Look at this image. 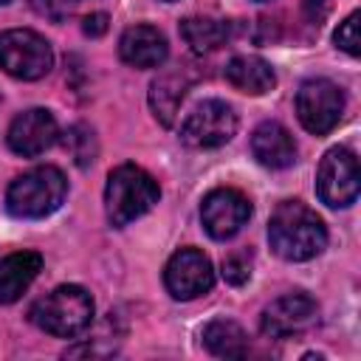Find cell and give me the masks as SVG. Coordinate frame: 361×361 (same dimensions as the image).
<instances>
[{"instance_id": "9a60e30c", "label": "cell", "mask_w": 361, "mask_h": 361, "mask_svg": "<svg viewBox=\"0 0 361 361\" xmlns=\"http://www.w3.org/2000/svg\"><path fill=\"white\" fill-rule=\"evenodd\" d=\"M42 268V257L37 251H14L0 259V305L17 302L28 285L37 279Z\"/></svg>"}, {"instance_id": "ba28073f", "label": "cell", "mask_w": 361, "mask_h": 361, "mask_svg": "<svg viewBox=\"0 0 361 361\" xmlns=\"http://www.w3.org/2000/svg\"><path fill=\"white\" fill-rule=\"evenodd\" d=\"M344 113V93L330 79H307L296 90V116L313 135H327Z\"/></svg>"}, {"instance_id": "30bf717a", "label": "cell", "mask_w": 361, "mask_h": 361, "mask_svg": "<svg viewBox=\"0 0 361 361\" xmlns=\"http://www.w3.org/2000/svg\"><path fill=\"white\" fill-rule=\"evenodd\" d=\"M251 217V203L240 189H212L200 203V220L212 240H231Z\"/></svg>"}, {"instance_id": "7402d4cb", "label": "cell", "mask_w": 361, "mask_h": 361, "mask_svg": "<svg viewBox=\"0 0 361 361\" xmlns=\"http://www.w3.org/2000/svg\"><path fill=\"white\" fill-rule=\"evenodd\" d=\"M333 39H336V45H338L341 51H347L350 56H358V51H361V39H358V11L347 14V17L338 23Z\"/></svg>"}, {"instance_id": "603a6c76", "label": "cell", "mask_w": 361, "mask_h": 361, "mask_svg": "<svg viewBox=\"0 0 361 361\" xmlns=\"http://www.w3.org/2000/svg\"><path fill=\"white\" fill-rule=\"evenodd\" d=\"M82 0H34V8L51 20H62L65 14H71Z\"/></svg>"}, {"instance_id": "7c38bea8", "label": "cell", "mask_w": 361, "mask_h": 361, "mask_svg": "<svg viewBox=\"0 0 361 361\" xmlns=\"http://www.w3.org/2000/svg\"><path fill=\"white\" fill-rule=\"evenodd\" d=\"M56 135H59V130H56L54 113L45 107H31V110H23L20 116H14V121L8 124L6 141L17 155L34 158V155L45 152L56 141Z\"/></svg>"}, {"instance_id": "2e32d148", "label": "cell", "mask_w": 361, "mask_h": 361, "mask_svg": "<svg viewBox=\"0 0 361 361\" xmlns=\"http://www.w3.org/2000/svg\"><path fill=\"white\" fill-rule=\"evenodd\" d=\"M223 73H226V82L234 90L248 93V96H262V93L274 90V85H276L274 68L262 56H251V54L231 56Z\"/></svg>"}, {"instance_id": "44dd1931", "label": "cell", "mask_w": 361, "mask_h": 361, "mask_svg": "<svg viewBox=\"0 0 361 361\" xmlns=\"http://www.w3.org/2000/svg\"><path fill=\"white\" fill-rule=\"evenodd\" d=\"M223 279L228 285H245L251 279V251H231L223 257Z\"/></svg>"}, {"instance_id": "6da1fadb", "label": "cell", "mask_w": 361, "mask_h": 361, "mask_svg": "<svg viewBox=\"0 0 361 361\" xmlns=\"http://www.w3.org/2000/svg\"><path fill=\"white\" fill-rule=\"evenodd\" d=\"M268 243L276 257L288 262H305L324 251L327 228L322 217L302 200H282L268 220Z\"/></svg>"}, {"instance_id": "d6986e66", "label": "cell", "mask_w": 361, "mask_h": 361, "mask_svg": "<svg viewBox=\"0 0 361 361\" xmlns=\"http://www.w3.org/2000/svg\"><path fill=\"white\" fill-rule=\"evenodd\" d=\"M180 37L195 54H209L231 37V23L212 17H186L180 20Z\"/></svg>"}, {"instance_id": "8992f818", "label": "cell", "mask_w": 361, "mask_h": 361, "mask_svg": "<svg viewBox=\"0 0 361 361\" xmlns=\"http://www.w3.org/2000/svg\"><path fill=\"white\" fill-rule=\"evenodd\" d=\"M234 133H237V113L231 104L220 99L200 102L180 124V141L195 149L223 147L234 138Z\"/></svg>"}, {"instance_id": "7a4b0ae2", "label": "cell", "mask_w": 361, "mask_h": 361, "mask_svg": "<svg viewBox=\"0 0 361 361\" xmlns=\"http://www.w3.org/2000/svg\"><path fill=\"white\" fill-rule=\"evenodd\" d=\"M161 197L158 180L135 166V164H121L107 175V186H104V212L110 226L121 228L133 220H138L141 214H147Z\"/></svg>"}, {"instance_id": "9c48e42d", "label": "cell", "mask_w": 361, "mask_h": 361, "mask_svg": "<svg viewBox=\"0 0 361 361\" xmlns=\"http://www.w3.org/2000/svg\"><path fill=\"white\" fill-rule=\"evenodd\" d=\"M164 285L180 302H189V299H197V296L209 293L212 285H214L212 259L197 248L175 251L169 257L166 268H164Z\"/></svg>"}, {"instance_id": "e0dca14e", "label": "cell", "mask_w": 361, "mask_h": 361, "mask_svg": "<svg viewBox=\"0 0 361 361\" xmlns=\"http://www.w3.org/2000/svg\"><path fill=\"white\" fill-rule=\"evenodd\" d=\"M192 87V76L186 68H175V71H166L161 73L152 85H149V107L155 113V118L169 127L178 116V107L186 96V90Z\"/></svg>"}, {"instance_id": "4fadbf2b", "label": "cell", "mask_w": 361, "mask_h": 361, "mask_svg": "<svg viewBox=\"0 0 361 361\" xmlns=\"http://www.w3.org/2000/svg\"><path fill=\"white\" fill-rule=\"evenodd\" d=\"M118 56L133 68H158L169 56V45L155 25H130L118 39Z\"/></svg>"}, {"instance_id": "277c9868", "label": "cell", "mask_w": 361, "mask_h": 361, "mask_svg": "<svg viewBox=\"0 0 361 361\" xmlns=\"http://www.w3.org/2000/svg\"><path fill=\"white\" fill-rule=\"evenodd\" d=\"M31 322L59 338H73L93 322V299L79 285H59L31 307Z\"/></svg>"}, {"instance_id": "ac0fdd59", "label": "cell", "mask_w": 361, "mask_h": 361, "mask_svg": "<svg viewBox=\"0 0 361 361\" xmlns=\"http://www.w3.org/2000/svg\"><path fill=\"white\" fill-rule=\"evenodd\" d=\"M203 344L220 358H243L248 353L245 330L231 319H214L203 327Z\"/></svg>"}, {"instance_id": "8fae6325", "label": "cell", "mask_w": 361, "mask_h": 361, "mask_svg": "<svg viewBox=\"0 0 361 361\" xmlns=\"http://www.w3.org/2000/svg\"><path fill=\"white\" fill-rule=\"evenodd\" d=\"M316 322H319V305L307 293H285L262 310L259 330L268 338H290L310 330Z\"/></svg>"}, {"instance_id": "cb8c5ba5", "label": "cell", "mask_w": 361, "mask_h": 361, "mask_svg": "<svg viewBox=\"0 0 361 361\" xmlns=\"http://www.w3.org/2000/svg\"><path fill=\"white\" fill-rule=\"evenodd\" d=\"M107 14L104 11H96V14H87L85 17V23H82V31L87 34V37H102L104 31H107Z\"/></svg>"}, {"instance_id": "ffe728a7", "label": "cell", "mask_w": 361, "mask_h": 361, "mask_svg": "<svg viewBox=\"0 0 361 361\" xmlns=\"http://www.w3.org/2000/svg\"><path fill=\"white\" fill-rule=\"evenodd\" d=\"M65 149L71 152V158L76 161V166H90L96 161V152H99V144H96V133L93 127L87 124H73L68 127L65 133Z\"/></svg>"}, {"instance_id": "d4e9b609", "label": "cell", "mask_w": 361, "mask_h": 361, "mask_svg": "<svg viewBox=\"0 0 361 361\" xmlns=\"http://www.w3.org/2000/svg\"><path fill=\"white\" fill-rule=\"evenodd\" d=\"M6 3H8V0H0V6H6Z\"/></svg>"}, {"instance_id": "5b68a950", "label": "cell", "mask_w": 361, "mask_h": 361, "mask_svg": "<svg viewBox=\"0 0 361 361\" xmlns=\"http://www.w3.org/2000/svg\"><path fill=\"white\" fill-rule=\"evenodd\" d=\"M0 68L23 82L42 79L54 68L48 39L31 28H8L0 34Z\"/></svg>"}, {"instance_id": "3957f363", "label": "cell", "mask_w": 361, "mask_h": 361, "mask_svg": "<svg viewBox=\"0 0 361 361\" xmlns=\"http://www.w3.org/2000/svg\"><path fill=\"white\" fill-rule=\"evenodd\" d=\"M68 195V178L59 166H34L11 180L6 192V209L8 214L20 220H39L48 217L62 206Z\"/></svg>"}, {"instance_id": "484cf974", "label": "cell", "mask_w": 361, "mask_h": 361, "mask_svg": "<svg viewBox=\"0 0 361 361\" xmlns=\"http://www.w3.org/2000/svg\"><path fill=\"white\" fill-rule=\"evenodd\" d=\"M164 3H175V0H164Z\"/></svg>"}, {"instance_id": "52a82bcc", "label": "cell", "mask_w": 361, "mask_h": 361, "mask_svg": "<svg viewBox=\"0 0 361 361\" xmlns=\"http://www.w3.org/2000/svg\"><path fill=\"white\" fill-rule=\"evenodd\" d=\"M361 189L358 175V158L347 147H333L324 152L319 169H316V195L330 209H344L355 203Z\"/></svg>"}, {"instance_id": "5bb4252c", "label": "cell", "mask_w": 361, "mask_h": 361, "mask_svg": "<svg viewBox=\"0 0 361 361\" xmlns=\"http://www.w3.org/2000/svg\"><path fill=\"white\" fill-rule=\"evenodd\" d=\"M251 152L268 169H285V166H290L296 161L293 135L279 121H262L251 133Z\"/></svg>"}]
</instances>
